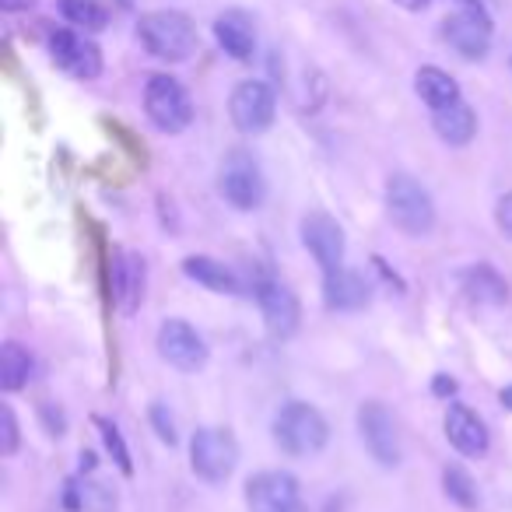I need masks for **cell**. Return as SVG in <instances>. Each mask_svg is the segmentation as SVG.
I'll use <instances>...</instances> for the list:
<instances>
[{"mask_svg": "<svg viewBox=\"0 0 512 512\" xmlns=\"http://www.w3.org/2000/svg\"><path fill=\"white\" fill-rule=\"evenodd\" d=\"M137 36H141L144 50L158 60L169 64H183L197 53V25L183 15V11H151L137 22Z\"/></svg>", "mask_w": 512, "mask_h": 512, "instance_id": "6da1fadb", "label": "cell"}, {"mask_svg": "<svg viewBox=\"0 0 512 512\" xmlns=\"http://www.w3.org/2000/svg\"><path fill=\"white\" fill-rule=\"evenodd\" d=\"M330 439V425L313 404L288 400L274 418V442L288 456H316Z\"/></svg>", "mask_w": 512, "mask_h": 512, "instance_id": "7a4b0ae2", "label": "cell"}, {"mask_svg": "<svg viewBox=\"0 0 512 512\" xmlns=\"http://www.w3.org/2000/svg\"><path fill=\"white\" fill-rule=\"evenodd\" d=\"M386 214L404 235H428L435 228L432 193L407 172H397L386 183Z\"/></svg>", "mask_w": 512, "mask_h": 512, "instance_id": "3957f363", "label": "cell"}, {"mask_svg": "<svg viewBox=\"0 0 512 512\" xmlns=\"http://www.w3.org/2000/svg\"><path fill=\"white\" fill-rule=\"evenodd\" d=\"M218 190L235 211H256L267 200V179L249 151L235 148L225 155L218 172Z\"/></svg>", "mask_w": 512, "mask_h": 512, "instance_id": "277c9868", "label": "cell"}, {"mask_svg": "<svg viewBox=\"0 0 512 512\" xmlns=\"http://www.w3.org/2000/svg\"><path fill=\"white\" fill-rule=\"evenodd\" d=\"M144 113L165 134H179L193 123V102L190 92L169 74H155L144 85Z\"/></svg>", "mask_w": 512, "mask_h": 512, "instance_id": "5b68a950", "label": "cell"}, {"mask_svg": "<svg viewBox=\"0 0 512 512\" xmlns=\"http://www.w3.org/2000/svg\"><path fill=\"white\" fill-rule=\"evenodd\" d=\"M239 463V442L228 428H200L190 442V467L200 481L221 484Z\"/></svg>", "mask_w": 512, "mask_h": 512, "instance_id": "8992f818", "label": "cell"}, {"mask_svg": "<svg viewBox=\"0 0 512 512\" xmlns=\"http://www.w3.org/2000/svg\"><path fill=\"white\" fill-rule=\"evenodd\" d=\"M274 113H278V99L267 81H242L235 85L232 99H228V116H232L235 130L242 134H264L271 130Z\"/></svg>", "mask_w": 512, "mask_h": 512, "instance_id": "52a82bcc", "label": "cell"}, {"mask_svg": "<svg viewBox=\"0 0 512 512\" xmlns=\"http://www.w3.org/2000/svg\"><path fill=\"white\" fill-rule=\"evenodd\" d=\"M358 432L362 442L369 449V456L379 467H397L400 463V432H397V418L386 411V404L379 400H365L358 407Z\"/></svg>", "mask_w": 512, "mask_h": 512, "instance_id": "ba28073f", "label": "cell"}, {"mask_svg": "<svg viewBox=\"0 0 512 512\" xmlns=\"http://www.w3.org/2000/svg\"><path fill=\"white\" fill-rule=\"evenodd\" d=\"M302 491L288 470H260L246 481L249 512H299Z\"/></svg>", "mask_w": 512, "mask_h": 512, "instance_id": "9c48e42d", "label": "cell"}, {"mask_svg": "<svg viewBox=\"0 0 512 512\" xmlns=\"http://www.w3.org/2000/svg\"><path fill=\"white\" fill-rule=\"evenodd\" d=\"M442 39L460 57L481 60L491 50V18L484 15V8H463L442 22Z\"/></svg>", "mask_w": 512, "mask_h": 512, "instance_id": "30bf717a", "label": "cell"}, {"mask_svg": "<svg viewBox=\"0 0 512 512\" xmlns=\"http://www.w3.org/2000/svg\"><path fill=\"white\" fill-rule=\"evenodd\" d=\"M158 355L179 372H197L207 362V344L186 320H165L158 330Z\"/></svg>", "mask_w": 512, "mask_h": 512, "instance_id": "8fae6325", "label": "cell"}, {"mask_svg": "<svg viewBox=\"0 0 512 512\" xmlns=\"http://www.w3.org/2000/svg\"><path fill=\"white\" fill-rule=\"evenodd\" d=\"M302 246L313 253V260L327 271L344 267V228L327 211H309L302 218Z\"/></svg>", "mask_w": 512, "mask_h": 512, "instance_id": "7c38bea8", "label": "cell"}, {"mask_svg": "<svg viewBox=\"0 0 512 512\" xmlns=\"http://www.w3.org/2000/svg\"><path fill=\"white\" fill-rule=\"evenodd\" d=\"M50 53L57 60V67H64L71 78L78 81H95L102 74V53L92 39L78 36V32H53L50 36Z\"/></svg>", "mask_w": 512, "mask_h": 512, "instance_id": "4fadbf2b", "label": "cell"}, {"mask_svg": "<svg viewBox=\"0 0 512 512\" xmlns=\"http://www.w3.org/2000/svg\"><path fill=\"white\" fill-rule=\"evenodd\" d=\"M256 302H260V313H264V323H267V330H271V337L288 341V337L299 330L302 306L292 288L278 285V281H267V285H260V292H256Z\"/></svg>", "mask_w": 512, "mask_h": 512, "instance_id": "5bb4252c", "label": "cell"}, {"mask_svg": "<svg viewBox=\"0 0 512 512\" xmlns=\"http://www.w3.org/2000/svg\"><path fill=\"white\" fill-rule=\"evenodd\" d=\"M113 302L120 313H137L144 302V260L130 249L113 253Z\"/></svg>", "mask_w": 512, "mask_h": 512, "instance_id": "9a60e30c", "label": "cell"}, {"mask_svg": "<svg viewBox=\"0 0 512 512\" xmlns=\"http://www.w3.org/2000/svg\"><path fill=\"white\" fill-rule=\"evenodd\" d=\"M214 39L232 60H253L256 53V25L246 11L232 8L214 18Z\"/></svg>", "mask_w": 512, "mask_h": 512, "instance_id": "2e32d148", "label": "cell"}, {"mask_svg": "<svg viewBox=\"0 0 512 512\" xmlns=\"http://www.w3.org/2000/svg\"><path fill=\"white\" fill-rule=\"evenodd\" d=\"M446 439L463 456L488 453V428H484V421L467 404H453L446 411Z\"/></svg>", "mask_w": 512, "mask_h": 512, "instance_id": "e0dca14e", "label": "cell"}, {"mask_svg": "<svg viewBox=\"0 0 512 512\" xmlns=\"http://www.w3.org/2000/svg\"><path fill=\"white\" fill-rule=\"evenodd\" d=\"M323 302L337 313H355L369 302V285H365L362 274L348 271V267H337V271H327L323 278Z\"/></svg>", "mask_w": 512, "mask_h": 512, "instance_id": "ac0fdd59", "label": "cell"}, {"mask_svg": "<svg viewBox=\"0 0 512 512\" xmlns=\"http://www.w3.org/2000/svg\"><path fill=\"white\" fill-rule=\"evenodd\" d=\"M432 127L449 148H463V144L474 141L477 134V113L463 99H456L453 106H442L432 113Z\"/></svg>", "mask_w": 512, "mask_h": 512, "instance_id": "d6986e66", "label": "cell"}, {"mask_svg": "<svg viewBox=\"0 0 512 512\" xmlns=\"http://www.w3.org/2000/svg\"><path fill=\"white\" fill-rule=\"evenodd\" d=\"M183 274L197 285H204L207 292L218 295H239V278L232 274V267H225L214 256H186L183 260Z\"/></svg>", "mask_w": 512, "mask_h": 512, "instance_id": "ffe728a7", "label": "cell"}, {"mask_svg": "<svg viewBox=\"0 0 512 512\" xmlns=\"http://www.w3.org/2000/svg\"><path fill=\"white\" fill-rule=\"evenodd\" d=\"M414 92L421 95V102H425L432 113L442 106H453V102L460 99V85H456L453 74H446L442 67H421V71L414 74Z\"/></svg>", "mask_w": 512, "mask_h": 512, "instance_id": "44dd1931", "label": "cell"}, {"mask_svg": "<svg viewBox=\"0 0 512 512\" xmlns=\"http://www.w3.org/2000/svg\"><path fill=\"white\" fill-rule=\"evenodd\" d=\"M460 281H463V292L474 302H481V306H502V302L509 299L505 278L488 264H477V267H470V271H463Z\"/></svg>", "mask_w": 512, "mask_h": 512, "instance_id": "7402d4cb", "label": "cell"}, {"mask_svg": "<svg viewBox=\"0 0 512 512\" xmlns=\"http://www.w3.org/2000/svg\"><path fill=\"white\" fill-rule=\"evenodd\" d=\"M32 376V355L18 341H8L0 348V386L8 393L22 390Z\"/></svg>", "mask_w": 512, "mask_h": 512, "instance_id": "603a6c76", "label": "cell"}, {"mask_svg": "<svg viewBox=\"0 0 512 512\" xmlns=\"http://www.w3.org/2000/svg\"><path fill=\"white\" fill-rule=\"evenodd\" d=\"M71 505L85 512H113L116 488H109L99 477H81V481H71Z\"/></svg>", "mask_w": 512, "mask_h": 512, "instance_id": "cb8c5ba5", "label": "cell"}, {"mask_svg": "<svg viewBox=\"0 0 512 512\" xmlns=\"http://www.w3.org/2000/svg\"><path fill=\"white\" fill-rule=\"evenodd\" d=\"M60 15L85 32H102L109 25V11L99 0H60Z\"/></svg>", "mask_w": 512, "mask_h": 512, "instance_id": "d4e9b609", "label": "cell"}, {"mask_svg": "<svg viewBox=\"0 0 512 512\" xmlns=\"http://www.w3.org/2000/svg\"><path fill=\"white\" fill-rule=\"evenodd\" d=\"M442 488H446L449 502H456L460 509H474V505H477L474 477H470L463 467H446V470H442Z\"/></svg>", "mask_w": 512, "mask_h": 512, "instance_id": "484cf974", "label": "cell"}, {"mask_svg": "<svg viewBox=\"0 0 512 512\" xmlns=\"http://www.w3.org/2000/svg\"><path fill=\"white\" fill-rule=\"evenodd\" d=\"M95 425H99V432H102V442H106V449L113 453V460H116V467L123 470V474H134V463H130V449H127V442H123V435H120V428L113 425V421H106V418H95Z\"/></svg>", "mask_w": 512, "mask_h": 512, "instance_id": "4316f807", "label": "cell"}, {"mask_svg": "<svg viewBox=\"0 0 512 512\" xmlns=\"http://www.w3.org/2000/svg\"><path fill=\"white\" fill-rule=\"evenodd\" d=\"M0 453L4 456H15L18 453V421H15V411L8 404L0 407Z\"/></svg>", "mask_w": 512, "mask_h": 512, "instance_id": "83f0119b", "label": "cell"}, {"mask_svg": "<svg viewBox=\"0 0 512 512\" xmlns=\"http://www.w3.org/2000/svg\"><path fill=\"white\" fill-rule=\"evenodd\" d=\"M151 425H155V432H158V439H162V442H169V446L176 442V421L165 414L162 404L151 407Z\"/></svg>", "mask_w": 512, "mask_h": 512, "instance_id": "f1b7e54d", "label": "cell"}, {"mask_svg": "<svg viewBox=\"0 0 512 512\" xmlns=\"http://www.w3.org/2000/svg\"><path fill=\"white\" fill-rule=\"evenodd\" d=\"M495 221H498V228H502L505 239H512V193L498 197V204H495Z\"/></svg>", "mask_w": 512, "mask_h": 512, "instance_id": "f546056e", "label": "cell"}, {"mask_svg": "<svg viewBox=\"0 0 512 512\" xmlns=\"http://www.w3.org/2000/svg\"><path fill=\"white\" fill-rule=\"evenodd\" d=\"M43 418L50 421V432L53 435H64L67 421H64V414H60V411H57V418H53V404H43Z\"/></svg>", "mask_w": 512, "mask_h": 512, "instance_id": "4dcf8cb0", "label": "cell"}, {"mask_svg": "<svg viewBox=\"0 0 512 512\" xmlns=\"http://www.w3.org/2000/svg\"><path fill=\"white\" fill-rule=\"evenodd\" d=\"M435 393H439V397H453L456 393V383L449 376H435V386H432Z\"/></svg>", "mask_w": 512, "mask_h": 512, "instance_id": "1f68e13d", "label": "cell"}, {"mask_svg": "<svg viewBox=\"0 0 512 512\" xmlns=\"http://www.w3.org/2000/svg\"><path fill=\"white\" fill-rule=\"evenodd\" d=\"M393 4H400L404 11H421V8H428V0H393Z\"/></svg>", "mask_w": 512, "mask_h": 512, "instance_id": "d6a6232c", "label": "cell"}, {"mask_svg": "<svg viewBox=\"0 0 512 512\" xmlns=\"http://www.w3.org/2000/svg\"><path fill=\"white\" fill-rule=\"evenodd\" d=\"M4 11H18V8H29V0H0Z\"/></svg>", "mask_w": 512, "mask_h": 512, "instance_id": "836d02e7", "label": "cell"}, {"mask_svg": "<svg viewBox=\"0 0 512 512\" xmlns=\"http://www.w3.org/2000/svg\"><path fill=\"white\" fill-rule=\"evenodd\" d=\"M502 404L512 407V386H505V390H502Z\"/></svg>", "mask_w": 512, "mask_h": 512, "instance_id": "e575fe53", "label": "cell"}]
</instances>
